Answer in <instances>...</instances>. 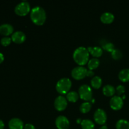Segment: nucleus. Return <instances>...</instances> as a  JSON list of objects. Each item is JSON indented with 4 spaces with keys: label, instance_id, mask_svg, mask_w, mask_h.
Segmentation results:
<instances>
[{
    "label": "nucleus",
    "instance_id": "obj_6",
    "mask_svg": "<svg viewBox=\"0 0 129 129\" xmlns=\"http://www.w3.org/2000/svg\"><path fill=\"white\" fill-rule=\"evenodd\" d=\"M87 71L88 70L86 68L79 66L73 68L71 71V75L75 79L79 80V79H83L85 78V76H86Z\"/></svg>",
    "mask_w": 129,
    "mask_h": 129
},
{
    "label": "nucleus",
    "instance_id": "obj_4",
    "mask_svg": "<svg viewBox=\"0 0 129 129\" xmlns=\"http://www.w3.org/2000/svg\"><path fill=\"white\" fill-rule=\"evenodd\" d=\"M78 93L81 99L84 101L91 100L93 96V91L90 86L88 84H83L81 86L78 90Z\"/></svg>",
    "mask_w": 129,
    "mask_h": 129
},
{
    "label": "nucleus",
    "instance_id": "obj_29",
    "mask_svg": "<svg viewBox=\"0 0 129 129\" xmlns=\"http://www.w3.org/2000/svg\"><path fill=\"white\" fill-rule=\"evenodd\" d=\"M94 73L93 71V70H88L87 71V74H86V76H89V77H91L93 76H94Z\"/></svg>",
    "mask_w": 129,
    "mask_h": 129
},
{
    "label": "nucleus",
    "instance_id": "obj_12",
    "mask_svg": "<svg viewBox=\"0 0 129 129\" xmlns=\"http://www.w3.org/2000/svg\"><path fill=\"white\" fill-rule=\"evenodd\" d=\"M8 126L10 129H23V121L18 118H13L9 121Z\"/></svg>",
    "mask_w": 129,
    "mask_h": 129
},
{
    "label": "nucleus",
    "instance_id": "obj_23",
    "mask_svg": "<svg viewBox=\"0 0 129 129\" xmlns=\"http://www.w3.org/2000/svg\"><path fill=\"white\" fill-rule=\"evenodd\" d=\"M91 108V104L88 102H84L80 105L79 110L81 112L83 113H88Z\"/></svg>",
    "mask_w": 129,
    "mask_h": 129
},
{
    "label": "nucleus",
    "instance_id": "obj_25",
    "mask_svg": "<svg viewBox=\"0 0 129 129\" xmlns=\"http://www.w3.org/2000/svg\"><path fill=\"white\" fill-rule=\"evenodd\" d=\"M103 49H105L107 51L111 52H112L115 49L114 44L112 42L107 43V44H105V45H103Z\"/></svg>",
    "mask_w": 129,
    "mask_h": 129
},
{
    "label": "nucleus",
    "instance_id": "obj_30",
    "mask_svg": "<svg viewBox=\"0 0 129 129\" xmlns=\"http://www.w3.org/2000/svg\"><path fill=\"white\" fill-rule=\"evenodd\" d=\"M5 128V123L1 120H0V129H4Z\"/></svg>",
    "mask_w": 129,
    "mask_h": 129
},
{
    "label": "nucleus",
    "instance_id": "obj_8",
    "mask_svg": "<svg viewBox=\"0 0 129 129\" xmlns=\"http://www.w3.org/2000/svg\"><path fill=\"white\" fill-rule=\"evenodd\" d=\"M68 106V100L66 98L62 95H59L55 99L54 107L58 111H63Z\"/></svg>",
    "mask_w": 129,
    "mask_h": 129
},
{
    "label": "nucleus",
    "instance_id": "obj_17",
    "mask_svg": "<svg viewBox=\"0 0 129 129\" xmlns=\"http://www.w3.org/2000/svg\"><path fill=\"white\" fill-rule=\"evenodd\" d=\"M118 78L122 82L129 81V69L126 68L121 70L118 73Z\"/></svg>",
    "mask_w": 129,
    "mask_h": 129
},
{
    "label": "nucleus",
    "instance_id": "obj_24",
    "mask_svg": "<svg viewBox=\"0 0 129 129\" xmlns=\"http://www.w3.org/2000/svg\"><path fill=\"white\" fill-rule=\"evenodd\" d=\"M112 57L115 60H118L123 57V53L119 49H115L112 52Z\"/></svg>",
    "mask_w": 129,
    "mask_h": 129
},
{
    "label": "nucleus",
    "instance_id": "obj_21",
    "mask_svg": "<svg viewBox=\"0 0 129 129\" xmlns=\"http://www.w3.org/2000/svg\"><path fill=\"white\" fill-rule=\"evenodd\" d=\"M117 129H129V122L127 120L120 119L116 123Z\"/></svg>",
    "mask_w": 129,
    "mask_h": 129
},
{
    "label": "nucleus",
    "instance_id": "obj_9",
    "mask_svg": "<svg viewBox=\"0 0 129 129\" xmlns=\"http://www.w3.org/2000/svg\"><path fill=\"white\" fill-rule=\"evenodd\" d=\"M110 105L114 110H119L123 106V100L120 96H113L110 101Z\"/></svg>",
    "mask_w": 129,
    "mask_h": 129
},
{
    "label": "nucleus",
    "instance_id": "obj_18",
    "mask_svg": "<svg viewBox=\"0 0 129 129\" xmlns=\"http://www.w3.org/2000/svg\"><path fill=\"white\" fill-rule=\"evenodd\" d=\"M79 93L74 91H69L67 93L66 98L67 100L69 101L70 102H76L79 99Z\"/></svg>",
    "mask_w": 129,
    "mask_h": 129
},
{
    "label": "nucleus",
    "instance_id": "obj_7",
    "mask_svg": "<svg viewBox=\"0 0 129 129\" xmlns=\"http://www.w3.org/2000/svg\"><path fill=\"white\" fill-rule=\"evenodd\" d=\"M107 119V115L105 111L102 108H98L94 113V120L97 123L103 125Z\"/></svg>",
    "mask_w": 129,
    "mask_h": 129
},
{
    "label": "nucleus",
    "instance_id": "obj_1",
    "mask_svg": "<svg viewBox=\"0 0 129 129\" xmlns=\"http://www.w3.org/2000/svg\"><path fill=\"white\" fill-rule=\"evenodd\" d=\"M89 52L85 47L81 46L77 48L73 52V59L78 65L84 66L89 61Z\"/></svg>",
    "mask_w": 129,
    "mask_h": 129
},
{
    "label": "nucleus",
    "instance_id": "obj_10",
    "mask_svg": "<svg viewBox=\"0 0 129 129\" xmlns=\"http://www.w3.org/2000/svg\"><path fill=\"white\" fill-rule=\"evenodd\" d=\"M55 125L58 129H68L69 127V121L64 115L58 116L55 119Z\"/></svg>",
    "mask_w": 129,
    "mask_h": 129
},
{
    "label": "nucleus",
    "instance_id": "obj_3",
    "mask_svg": "<svg viewBox=\"0 0 129 129\" xmlns=\"http://www.w3.org/2000/svg\"><path fill=\"white\" fill-rule=\"evenodd\" d=\"M72 86V82L68 78H62L57 83L55 88L58 93L61 94H67L70 90Z\"/></svg>",
    "mask_w": 129,
    "mask_h": 129
},
{
    "label": "nucleus",
    "instance_id": "obj_22",
    "mask_svg": "<svg viewBox=\"0 0 129 129\" xmlns=\"http://www.w3.org/2000/svg\"><path fill=\"white\" fill-rule=\"evenodd\" d=\"M100 65V60L97 58H92L89 59L88 62V67L89 70H93L98 67Z\"/></svg>",
    "mask_w": 129,
    "mask_h": 129
},
{
    "label": "nucleus",
    "instance_id": "obj_19",
    "mask_svg": "<svg viewBox=\"0 0 129 129\" xmlns=\"http://www.w3.org/2000/svg\"><path fill=\"white\" fill-rule=\"evenodd\" d=\"M91 84L93 88L98 89L102 84V79L98 76H94L91 81Z\"/></svg>",
    "mask_w": 129,
    "mask_h": 129
},
{
    "label": "nucleus",
    "instance_id": "obj_5",
    "mask_svg": "<svg viewBox=\"0 0 129 129\" xmlns=\"http://www.w3.org/2000/svg\"><path fill=\"white\" fill-rule=\"evenodd\" d=\"M30 11H31L30 5L26 1H21L15 8V13L19 16H25L30 12Z\"/></svg>",
    "mask_w": 129,
    "mask_h": 129
},
{
    "label": "nucleus",
    "instance_id": "obj_13",
    "mask_svg": "<svg viewBox=\"0 0 129 129\" xmlns=\"http://www.w3.org/2000/svg\"><path fill=\"white\" fill-rule=\"evenodd\" d=\"M13 32V27L9 23L2 24L0 25V34L5 35V37H8Z\"/></svg>",
    "mask_w": 129,
    "mask_h": 129
},
{
    "label": "nucleus",
    "instance_id": "obj_16",
    "mask_svg": "<svg viewBox=\"0 0 129 129\" xmlns=\"http://www.w3.org/2000/svg\"><path fill=\"white\" fill-rule=\"evenodd\" d=\"M116 89L111 84L105 85L103 88V93L107 96H112L115 93Z\"/></svg>",
    "mask_w": 129,
    "mask_h": 129
},
{
    "label": "nucleus",
    "instance_id": "obj_31",
    "mask_svg": "<svg viewBox=\"0 0 129 129\" xmlns=\"http://www.w3.org/2000/svg\"><path fill=\"white\" fill-rule=\"evenodd\" d=\"M4 60V55L2 53L0 52V63L2 62Z\"/></svg>",
    "mask_w": 129,
    "mask_h": 129
},
{
    "label": "nucleus",
    "instance_id": "obj_33",
    "mask_svg": "<svg viewBox=\"0 0 129 129\" xmlns=\"http://www.w3.org/2000/svg\"><path fill=\"white\" fill-rule=\"evenodd\" d=\"M81 122H82V120L81 118H78V119H77V123H81Z\"/></svg>",
    "mask_w": 129,
    "mask_h": 129
},
{
    "label": "nucleus",
    "instance_id": "obj_11",
    "mask_svg": "<svg viewBox=\"0 0 129 129\" xmlns=\"http://www.w3.org/2000/svg\"><path fill=\"white\" fill-rule=\"evenodd\" d=\"M25 39H26V35L25 33L22 31H15L13 33L12 35H11V40L13 41L14 42L16 43V44H21L25 42Z\"/></svg>",
    "mask_w": 129,
    "mask_h": 129
},
{
    "label": "nucleus",
    "instance_id": "obj_26",
    "mask_svg": "<svg viewBox=\"0 0 129 129\" xmlns=\"http://www.w3.org/2000/svg\"><path fill=\"white\" fill-rule=\"evenodd\" d=\"M11 40H12L11 38L9 37H4L1 39V44L3 46H7L9 44H10Z\"/></svg>",
    "mask_w": 129,
    "mask_h": 129
},
{
    "label": "nucleus",
    "instance_id": "obj_20",
    "mask_svg": "<svg viewBox=\"0 0 129 129\" xmlns=\"http://www.w3.org/2000/svg\"><path fill=\"white\" fill-rule=\"evenodd\" d=\"M82 129H94V123L89 119L83 120L81 123Z\"/></svg>",
    "mask_w": 129,
    "mask_h": 129
},
{
    "label": "nucleus",
    "instance_id": "obj_32",
    "mask_svg": "<svg viewBox=\"0 0 129 129\" xmlns=\"http://www.w3.org/2000/svg\"><path fill=\"white\" fill-rule=\"evenodd\" d=\"M99 129H108V127H107V125H103L100 127Z\"/></svg>",
    "mask_w": 129,
    "mask_h": 129
},
{
    "label": "nucleus",
    "instance_id": "obj_28",
    "mask_svg": "<svg viewBox=\"0 0 129 129\" xmlns=\"http://www.w3.org/2000/svg\"><path fill=\"white\" fill-rule=\"evenodd\" d=\"M23 129H35V126L31 123H26L24 126Z\"/></svg>",
    "mask_w": 129,
    "mask_h": 129
},
{
    "label": "nucleus",
    "instance_id": "obj_14",
    "mask_svg": "<svg viewBox=\"0 0 129 129\" xmlns=\"http://www.w3.org/2000/svg\"><path fill=\"white\" fill-rule=\"evenodd\" d=\"M115 16L113 13L110 12H105L101 15L100 20L104 23H111L114 20Z\"/></svg>",
    "mask_w": 129,
    "mask_h": 129
},
{
    "label": "nucleus",
    "instance_id": "obj_15",
    "mask_svg": "<svg viewBox=\"0 0 129 129\" xmlns=\"http://www.w3.org/2000/svg\"><path fill=\"white\" fill-rule=\"evenodd\" d=\"M89 52L95 58L100 57L103 54V49L100 47H88Z\"/></svg>",
    "mask_w": 129,
    "mask_h": 129
},
{
    "label": "nucleus",
    "instance_id": "obj_2",
    "mask_svg": "<svg viewBox=\"0 0 129 129\" xmlns=\"http://www.w3.org/2000/svg\"><path fill=\"white\" fill-rule=\"evenodd\" d=\"M46 12L41 6H35L30 11V18L37 25H43L46 20Z\"/></svg>",
    "mask_w": 129,
    "mask_h": 129
},
{
    "label": "nucleus",
    "instance_id": "obj_27",
    "mask_svg": "<svg viewBox=\"0 0 129 129\" xmlns=\"http://www.w3.org/2000/svg\"><path fill=\"white\" fill-rule=\"evenodd\" d=\"M125 86L123 85L120 84V85L117 86V88H116V92L118 94V96L123 94L125 93Z\"/></svg>",
    "mask_w": 129,
    "mask_h": 129
}]
</instances>
